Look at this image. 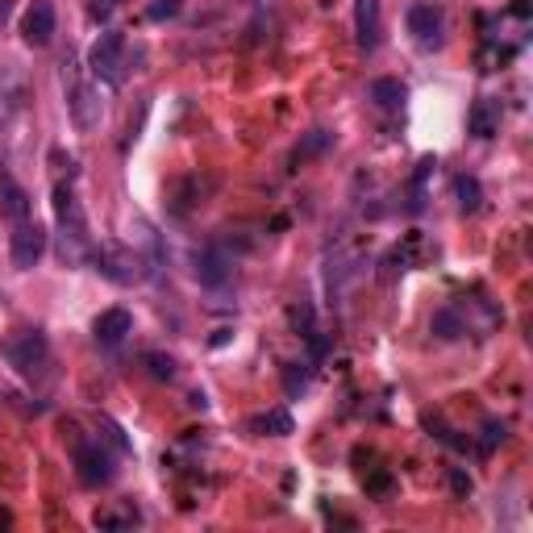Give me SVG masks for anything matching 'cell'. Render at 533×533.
Returning <instances> with one entry per match:
<instances>
[{
	"label": "cell",
	"mask_w": 533,
	"mask_h": 533,
	"mask_svg": "<svg viewBox=\"0 0 533 533\" xmlns=\"http://www.w3.org/2000/svg\"><path fill=\"white\" fill-rule=\"evenodd\" d=\"M55 225H59V259L63 267H80L92 259V238H88V217L71 184H55Z\"/></svg>",
	"instance_id": "1"
},
{
	"label": "cell",
	"mask_w": 533,
	"mask_h": 533,
	"mask_svg": "<svg viewBox=\"0 0 533 533\" xmlns=\"http://www.w3.org/2000/svg\"><path fill=\"white\" fill-rule=\"evenodd\" d=\"M71 459H75V475L84 479L88 488H105L117 479V454L109 450V434H71Z\"/></svg>",
	"instance_id": "2"
},
{
	"label": "cell",
	"mask_w": 533,
	"mask_h": 533,
	"mask_svg": "<svg viewBox=\"0 0 533 533\" xmlns=\"http://www.w3.org/2000/svg\"><path fill=\"white\" fill-rule=\"evenodd\" d=\"M0 354H5V363L17 371V375H25V379H34V375H42L46 371V363H50V342H46V334L42 329H13V334L0 342Z\"/></svg>",
	"instance_id": "3"
},
{
	"label": "cell",
	"mask_w": 533,
	"mask_h": 533,
	"mask_svg": "<svg viewBox=\"0 0 533 533\" xmlns=\"http://www.w3.org/2000/svg\"><path fill=\"white\" fill-rule=\"evenodd\" d=\"M92 259H96V271L105 279H113V284H121V288L142 284V279L150 275L146 259L130 246H92Z\"/></svg>",
	"instance_id": "4"
},
{
	"label": "cell",
	"mask_w": 533,
	"mask_h": 533,
	"mask_svg": "<svg viewBox=\"0 0 533 533\" xmlns=\"http://www.w3.org/2000/svg\"><path fill=\"white\" fill-rule=\"evenodd\" d=\"M88 71L96 80H105L109 88H117L125 80V34L121 30H105L92 50H88Z\"/></svg>",
	"instance_id": "5"
},
{
	"label": "cell",
	"mask_w": 533,
	"mask_h": 533,
	"mask_svg": "<svg viewBox=\"0 0 533 533\" xmlns=\"http://www.w3.org/2000/svg\"><path fill=\"white\" fill-rule=\"evenodd\" d=\"M192 275H196V284L200 288H209V292H225L230 288V279H234V259L225 255L221 246H200L196 255H192Z\"/></svg>",
	"instance_id": "6"
},
{
	"label": "cell",
	"mask_w": 533,
	"mask_h": 533,
	"mask_svg": "<svg viewBox=\"0 0 533 533\" xmlns=\"http://www.w3.org/2000/svg\"><path fill=\"white\" fill-rule=\"evenodd\" d=\"M46 242H50V234L42 230L34 217L13 225V238H9V259H13V267L17 271H34L42 263V255H46Z\"/></svg>",
	"instance_id": "7"
},
{
	"label": "cell",
	"mask_w": 533,
	"mask_h": 533,
	"mask_svg": "<svg viewBox=\"0 0 533 533\" xmlns=\"http://www.w3.org/2000/svg\"><path fill=\"white\" fill-rule=\"evenodd\" d=\"M55 25H59L55 0H30L25 13H21V38H25V46H34V50L50 46V42H55Z\"/></svg>",
	"instance_id": "8"
},
{
	"label": "cell",
	"mask_w": 533,
	"mask_h": 533,
	"mask_svg": "<svg viewBox=\"0 0 533 533\" xmlns=\"http://www.w3.org/2000/svg\"><path fill=\"white\" fill-rule=\"evenodd\" d=\"M67 109H71V125L80 134H92L100 117H105V100H100V92L92 84H71L67 92Z\"/></svg>",
	"instance_id": "9"
},
{
	"label": "cell",
	"mask_w": 533,
	"mask_h": 533,
	"mask_svg": "<svg viewBox=\"0 0 533 533\" xmlns=\"http://www.w3.org/2000/svg\"><path fill=\"white\" fill-rule=\"evenodd\" d=\"M409 34H413V42L421 46V50H434V46H442V34H446V17H442V9L438 5H413L409 9Z\"/></svg>",
	"instance_id": "10"
},
{
	"label": "cell",
	"mask_w": 533,
	"mask_h": 533,
	"mask_svg": "<svg viewBox=\"0 0 533 533\" xmlns=\"http://www.w3.org/2000/svg\"><path fill=\"white\" fill-rule=\"evenodd\" d=\"M134 334V317H130V309H105L96 321H92V338L100 342V346H121L125 338Z\"/></svg>",
	"instance_id": "11"
},
{
	"label": "cell",
	"mask_w": 533,
	"mask_h": 533,
	"mask_svg": "<svg viewBox=\"0 0 533 533\" xmlns=\"http://www.w3.org/2000/svg\"><path fill=\"white\" fill-rule=\"evenodd\" d=\"M0 213H5L13 225H21V221H30V213H34V205H30V196H25V188L13 180L9 171H0Z\"/></svg>",
	"instance_id": "12"
},
{
	"label": "cell",
	"mask_w": 533,
	"mask_h": 533,
	"mask_svg": "<svg viewBox=\"0 0 533 533\" xmlns=\"http://www.w3.org/2000/svg\"><path fill=\"white\" fill-rule=\"evenodd\" d=\"M354 34H359L363 50L379 46V34H384V25H379V0H354Z\"/></svg>",
	"instance_id": "13"
},
{
	"label": "cell",
	"mask_w": 533,
	"mask_h": 533,
	"mask_svg": "<svg viewBox=\"0 0 533 533\" xmlns=\"http://www.w3.org/2000/svg\"><path fill=\"white\" fill-rule=\"evenodd\" d=\"M467 130H471L475 138L500 134V100H496V96H479V100H475L471 113H467Z\"/></svg>",
	"instance_id": "14"
},
{
	"label": "cell",
	"mask_w": 533,
	"mask_h": 533,
	"mask_svg": "<svg viewBox=\"0 0 533 533\" xmlns=\"http://www.w3.org/2000/svg\"><path fill=\"white\" fill-rule=\"evenodd\" d=\"M21 109H25V84L17 75H9V80H0V138L13 130V117Z\"/></svg>",
	"instance_id": "15"
},
{
	"label": "cell",
	"mask_w": 533,
	"mask_h": 533,
	"mask_svg": "<svg viewBox=\"0 0 533 533\" xmlns=\"http://www.w3.org/2000/svg\"><path fill=\"white\" fill-rule=\"evenodd\" d=\"M246 429H250V434H259V438H288L292 429H296V421H292V413H288V409H271V413L250 417V421H246Z\"/></svg>",
	"instance_id": "16"
},
{
	"label": "cell",
	"mask_w": 533,
	"mask_h": 533,
	"mask_svg": "<svg viewBox=\"0 0 533 533\" xmlns=\"http://www.w3.org/2000/svg\"><path fill=\"white\" fill-rule=\"evenodd\" d=\"M329 146H334V134H329V130H309V134L296 142V150H292V167H300V163H309V159L325 155Z\"/></svg>",
	"instance_id": "17"
},
{
	"label": "cell",
	"mask_w": 533,
	"mask_h": 533,
	"mask_svg": "<svg viewBox=\"0 0 533 533\" xmlns=\"http://www.w3.org/2000/svg\"><path fill=\"white\" fill-rule=\"evenodd\" d=\"M367 96L375 100V105H379V109H400V105H404V100H409V88H404L400 80H371Z\"/></svg>",
	"instance_id": "18"
},
{
	"label": "cell",
	"mask_w": 533,
	"mask_h": 533,
	"mask_svg": "<svg viewBox=\"0 0 533 533\" xmlns=\"http://www.w3.org/2000/svg\"><path fill=\"white\" fill-rule=\"evenodd\" d=\"M454 196H459L463 213H479V205H484V188H479L475 175H459V180H454Z\"/></svg>",
	"instance_id": "19"
},
{
	"label": "cell",
	"mask_w": 533,
	"mask_h": 533,
	"mask_svg": "<svg viewBox=\"0 0 533 533\" xmlns=\"http://www.w3.org/2000/svg\"><path fill=\"white\" fill-rule=\"evenodd\" d=\"M434 334H438L442 342H454V338L467 334V321L459 317V309H438V313H434Z\"/></svg>",
	"instance_id": "20"
},
{
	"label": "cell",
	"mask_w": 533,
	"mask_h": 533,
	"mask_svg": "<svg viewBox=\"0 0 533 533\" xmlns=\"http://www.w3.org/2000/svg\"><path fill=\"white\" fill-rule=\"evenodd\" d=\"M438 167V159H421L417 163V175H413V200H409V213H421L425 209V180H429V171H434Z\"/></svg>",
	"instance_id": "21"
},
{
	"label": "cell",
	"mask_w": 533,
	"mask_h": 533,
	"mask_svg": "<svg viewBox=\"0 0 533 533\" xmlns=\"http://www.w3.org/2000/svg\"><path fill=\"white\" fill-rule=\"evenodd\" d=\"M142 363L150 367V375H155V379H171L175 375V359H171V354H146Z\"/></svg>",
	"instance_id": "22"
},
{
	"label": "cell",
	"mask_w": 533,
	"mask_h": 533,
	"mask_svg": "<svg viewBox=\"0 0 533 533\" xmlns=\"http://www.w3.org/2000/svg\"><path fill=\"white\" fill-rule=\"evenodd\" d=\"M180 9H184V0H155V5L146 9V17L150 21H171V17H180Z\"/></svg>",
	"instance_id": "23"
},
{
	"label": "cell",
	"mask_w": 533,
	"mask_h": 533,
	"mask_svg": "<svg viewBox=\"0 0 533 533\" xmlns=\"http://www.w3.org/2000/svg\"><path fill=\"white\" fill-rule=\"evenodd\" d=\"M304 388H309V371H300V363H292L288 375H284V392L288 396H300Z\"/></svg>",
	"instance_id": "24"
},
{
	"label": "cell",
	"mask_w": 533,
	"mask_h": 533,
	"mask_svg": "<svg viewBox=\"0 0 533 533\" xmlns=\"http://www.w3.org/2000/svg\"><path fill=\"white\" fill-rule=\"evenodd\" d=\"M496 442H504V421H484V442H479V454H492Z\"/></svg>",
	"instance_id": "25"
},
{
	"label": "cell",
	"mask_w": 533,
	"mask_h": 533,
	"mask_svg": "<svg viewBox=\"0 0 533 533\" xmlns=\"http://www.w3.org/2000/svg\"><path fill=\"white\" fill-rule=\"evenodd\" d=\"M134 521H138V513H100L96 517L100 529H125V525H134Z\"/></svg>",
	"instance_id": "26"
},
{
	"label": "cell",
	"mask_w": 533,
	"mask_h": 533,
	"mask_svg": "<svg viewBox=\"0 0 533 533\" xmlns=\"http://www.w3.org/2000/svg\"><path fill=\"white\" fill-rule=\"evenodd\" d=\"M113 9H121V0H92L88 5V13H92V21H105Z\"/></svg>",
	"instance_id": "27"
},
{
	"label": "cell",
	"mask_w": 533,
	"mask_h": 533,
	"mask_svg": "<svg viewBox=\"0 0 533 533\" xmlns=\"http://www.w3.org/2000/svg\"><path fill=\"white\" fill-rule=\"evenodd\" d=\"M450 488H454V496H471V475L450 471Z\"/></svg>",
	"instance_id": "28"
},
{
	"label": "cell",
	"mask_w": 533,
	"mask_h": 533,
	"mask_svg": "<svg viewBox=\"0 0 533 533\" xmlns=\"http://www.w3.org/2000/svg\"><path fill=\"white\" fill-rule=\"evenodd\" d=\"M13 5H17V0H0V25H5V21H9V13H13Z\"/></svg>",
	"instance_id": "29"
}]
</instances>
